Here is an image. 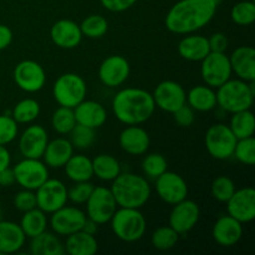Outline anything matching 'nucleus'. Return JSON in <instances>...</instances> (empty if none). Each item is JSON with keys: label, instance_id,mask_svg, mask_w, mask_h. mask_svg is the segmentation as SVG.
Segmentation results:
<instances>
[{"label": "nucleus", "instance_id": "38", "mask_svg": "<svg viewBox=\"0 0 255 255\" xmlns=\"http://www.w3.org/2000/svg\"><path fill=\"white\" fill-rule=\"evenodd\" d=\"M179 241V234L171 226L159 227L152 233L151 243L158 251H169L174 248Z\"/></svg>", "mask_w": 255, "mask_h": 255}, {"label": "nucleus", "instance_id": "30", "mask_svg": "<svg viewBox=\"0 0 255 255\" xmlns=\"http://www.w3.org/2000/svg\"><path fill=\"white\" fill-rule=\"evenodd\" d=\"M30 253L34 255H62L65 253V247L59 236L45 231L31 238Z\"/></svg>", "mask_w": 255, "mask_h": 255}, {"label": "nucleus", "instance_id": "18", "mask_svg": "<svg viewBox=\"0 0 255 255\" xmlns=\"http://www.w3.org/2000/svg\"><path fill=\"white\" fill-rule=\"evenodd\" d=\"M227 211L231 217L242 224L251 223L255 218V189L252 187L236 189L227 202Z\"/></svg>", "mask_w": 255, "mask_h": 255}, {"label": "nucleus", "instance_id": "24", "mask_svg": "<svg viewBox=\"0 0 255 255\" xmlns=\"http://www.w3.org/2000/svg\"><path fill=\"white\" fill-rule=\"evenodd\" d=\"M232 71L244 81L255 80V50L252 46H239L229 56Z\"/></svg>", "mask_w": 255, "mask_h": 255}, {"label": "nucleus", "instance_id": "10", "mask_svg": "<svg viewBox=\"0 0 255 255\" xmlns=\"http://www.w3.org/2000/svg\"><path fill=\"white\" fill-rule=\"evenodd\" d=\"M15 176V183L21 188L36 191L47 178L49 167L40 161V158H24L17 162L12 168Z\"/></svg>", "mask_w": 255, "mask_h": 255}, {"label": "nucleus", "instance_id": "37", "mask_svg": "<svg viewBox=\"0 0 255 255\" xmlns=\"http://www.w3.org/2000/svg\"><path fill=\"white\" fill-rule=\"evenodd\" d=\"M75 125H76V119H75L74 109L60 106L52 114L51 126L54 131L59 134H62V136L69 134Z\"/></svg>", "mask_w": 255, "mask_h": 255}, {"label": "nucleus", "instance_id": "32", "mask_svg": "<svg viewBox=\"0 0 255 255\" xmlns=\"http://www.w3.org/2000/svg\"><path fill=\"white\" fill-rule=\"evenodd\" d=\"M94 176L105 182H112L122 172L119 159L111 154H99L92 159Z\"/></svg>", "mask_w": 255, "mask_h": 255}, {"label": "nucleus", "instance_id": "42", "mask_svg": "<svg viewBox=\"0 0 255 255\" xmlns=\"http://www.w3.org/2000/svg\"><path fill=\"white\" fill-rule=\"evenodd\" d=\"M236 184L229 177L221 176L217 177L211 186L212 196L214 199H217L221 203H227L229 201L233 193L236 192Z\"/></svg>", "mask_w": 255, "mask_h": 255}, {"label": "nucleus", "instance_id": "54", "mask_svg": "<svg viewBox=\"0 0 255 255\" xmlns=\"http://www.w3.org/2000/svg\"><path fill=\"white\" fill-rule=\"evenodd\" d=\"M2 219V213H1V211H0V221H1Z\"/></svg>", "mask_w": 255, "mask_h": 255}, {"label": "nucleus", "instance_id": "9", "mask_svg": "<svg viewBox=\"0 0 255 255\" xmlns=\"http://www.w3.org/2000/svg\"><path fill=\"white\" fill-rule=\"evenodd\" d=\"M201 62L202 79L204 84L213 89H218L228 81L233 74L229 56H227L226 52L211 51Z\"/></svg>", "mask_w": 255, "mask_h": 255}, {"label": "nucleus", "instance_id": "6", "mask_svg": "<svg viewBox=\"0 0 255 255\" xmlns=\"http://www.w3.org/2000/svg\"><path fill=\"white\" fill-rule=\"evenodd\" d=\"M87 94L86 81L80 75L66 72L59 76L52 87L54 99L60 106L74 109L84 101Z\"/></svg>", "mask_w": 255, "mask_h": 255}, {"label": "nucleus", "instance_id": "28", "mask_svg": "<svg viewBox=\"0 0 255 255\" xmlns=\"http://www.w3.org/2000/svg\"><path fill=\"white\" fill-rule=\"evenodd\" d=\"M65 252L70 255H94L99 251V242L94 234L81 231L66 237Z\"/></svg>", "mask_w": 255, "mask_h": 255}, {"label": "nucleus", "instance_id": "45", "mask_svg": "<svg viewBox=\"0 0 255 255\" xmlns=\"http://www.w3.org/2000/svg\"><path fill=\"white\" fill-rule=\"evenodd\" d=\"M94 191V184L86 182H76L70 189H67L69 201L75 204H85Z\"/></svg>", "mask_w": 255, "mask_h": 255}, {"label": "nucleus", "instance_id": "3", "mask_svg": "<svg viewBox=\"0 0 255 255\" xmlns=\"http://www.w3.org/2000/svg\"><path fill=\"white\" fill-rule=\"evenodd\" d=\"M111 192L117 206L121 208H142L151 197V186L143 176L139 174L120 173L112 181Z\"/></svg>", "mask_w": 255, "mask_h": 255}, {"label": "nucleus", "instance_id": "39", "mask_svg": "<svg viewBox=\"0 0 255 255\" xmlns=\"http://www.w3.org/2000/svg\"><path fill=\"white\" fill-rule=\"evenodd\" d=\"M231 19L234 24L241 26H248L255 20V4L251 0L239 1L232 7Z\"/></svg>", "mask_w": 255, "mask_h": 255}, {"label": "nucleus", "instance_id": "40", "mask_svg": "<svg viewBox=\"0 0 255 255\" xmlns=\"http://www.w3.org/2000/svg\"><path fill=\"white\" fill-rule=\"evenodd\" d=\"M70 142L74 146V148L77 149H86L92 146L95 142L96 134H95V129L91 127L84 126V125L76 124L74 128L70 132Z\"/></svg>", "mask_w": 255, "mask_h": 255}, {"label": "nucleus", "instance_id": "17", "mask_svg": "<svg viewBox=\"0 0 255 255\" xmlns=\"http://www.w3.org/2000/svg\"><path fill=\"white\" fill-rule=\"evenodd\" d=\"M129 72H131V66L126 57L121 55H111L100 65L99 79L105 86L115 89L126 82Z\"/></svg>", "mask_w": 255, "mask_h": 255}, {"label": "nucleus", "instance_id": "21", "mask_svg": "<svg viewBox=\"0 0 255 255\" xmlns=\"http://www.w3.org/2000/svg\"><path fill=\"white\" fill-rule=\"evenodd\" d=\"M212 236L216 243H218L221 247L229 248L238 244L243 237V224L229 214L222 216L214 223Z\"/></svg>", "mask_w": 255, "mask_h": 255}, {"label": "nucleus", "instance_id": "36", "mask_svg": "<svg viewBox=\"0 0 255 255\" xmlns=\"http://www.w3.org/2000/svg\"><path fill=\"white\" fill-rule=\"evenodd\" d=\"M80 29H81L84 36L89 37V39H100L109 31V21L102 15L92 14L82 20V22L80 24Z\"/></svg>", "mask_w": 255, "mask_h": 255}, {"label": "nucleus", "instance_id": "11", "mask_svg": "<svg viewBox=\"0 0 255 255\" xmlns=\"http://www.w3.org/2000/svg\"><path fill=\"white\" fill-rule=\"evenodd\" d=\"M36 207L46 214L54 213L61 207L66 206L69 197L67 188L60 179L47 178L39 188L35 191Z\"/></svg>", "mask_w": 255, "mask_h": 255}, {"label": "nucleus", "instance_id": "22", "mask_svg": "<svg viewBox=\"0 0 255 255\" xmlns=\"http://www.w3.org/2000/svg\"><path fill=\"white\" fill-rule=\"evenodd\" d=\"M50 37L52 42L61 49H75L80 45L84 35L77 22L69 19H61L51 26Z\"/></svg>", "mask_w": 255, "mask_h": 255}, {"label": "nucleus", "instance_id": "15", "mask_svg": "<svg viewBox=\"0 0 255 255\" xmlns=\"http://www.w3.org/2000/svg\"><path fill=\"white\" fill-rule=\"evenodd\" d=\"M154 181H156L157 194L164 203L174 206L188 196V186L186 179L176 172H163Z\"/></svg>", "mask_w": 255, "mask_h": 255}, {"label": "nucleus", "instance_id": "53", "mask_svg": "<svg viewBox=\"0 0 255 255\" xmlns=\"http://www.w3.org/2000/svg\"><path fill=\"white\" fill-rule=\"evenodd\" d=\"M82 231L86 232V233L89 234H96L97 231H99V224L96 223V222L91 221L90 218L86 219V222H85L84 227H82Z\"/></svg>", "mask_w": 255, "mask_h": 255}, {"label": "nucleus", "instance_id": "41", "mask_svg": "<svg viewBox=\"0 0 255 255\" xmlns=\"http://www.w3.org/2000/svg\"><path fill=\"white\" fill-rule=\"evenodd\" d=\"M142 171L144 176L156 179L168 168L166 158L161 153H149L142 161Z\"/></svg>", "mask_w": 255, "mask_h": 255}, {"label": "nucleus", "instance_id": "50", "mask_svg": "<svg viewBox=\"0 0 255 255\" xmlns=\"http://www.w3.org/2000/svg\"><path fill=\"white\" fill-rule=\"evenodd\" d=\"M12 42V31L6 25L0 24V51L10 46Z\"/></svg>", "mask_w": 255, "mask_h": 255}, {"label": "nucleus", "instance_id": "8", "mask_svg": "<svg viewBox=\"0 0 255 255\" xmlns=\"http://www.w3.org/2000/svg\"><path fill=\"white\" fill-rule=\"evenodd\" d=\"M86 217L99 226L111 221L117 209V203L111 189L106 187H94L91 196L86 201Z\"/></svg>", "mask_w": 255, "mask_h": 255}, {"label": "nucleus", "instance_id": "49", "mask_svg": "<svg viewBox=\"0 0 255 255\" xmlns=\"http://www.w3.org/2000/svg\"><path fill=\"white\" fill-rule=\"evenodd\" d=\"M209 47L213 52H226L228 49V37L223 32H214L208 39Z\"/></svg>", "mask_w": 255, "mask_h": 255}, {"label": "nucleus", "instance_id": "16", "mask_svg": "<svg viewBox=\"0 0 255 255\" xmlns=\"http://www.w3.org/2000/svg\"><path fill=\"white\" fill-rule=\"evenodd\" d=\"M201 218V209L196 202L191 199H183L172 208L169 214V226L179 234H187L198 223Z\"/></svg>", "mask_w": 255, "mask_h": 255}, {"label": "nucleus", "instance_id": "14", "mask_svg": "<svg viewBox=\"0 0 255 255\" xmlns=\"http://www.w3.org/2000/svg\"><path fill=\"white\" fill-rule=\"evenodd\" d=\"M86 219V213L80 208L64 206L51 213L50 227L56 236L67 237L75 232L81 231Z\"/></svg>", "mask_w": 255, "mask_h": 255}, {"label": "nucleus", "instance_id": "7", "mask_svg": "<svg viewBox=\"0 0 255 255\" xmlns=\"http://www.w3.org/2000/svg\"><path fill=\"white\" fill-rule=\"evenodd\" d=\"M237 137L234 136L228 125L216 124L207 129L206 148L213 158L224 161L233 157L237 144Z\"/></svg>", "mask_w": 255, "mask_h": 255}, {"label": "nucleus", "instance_id": "51", "mask_svg": "<svg viewBox=\"0 0 255 255\" xmlns=\"http://www.w3.org/2000/svg\"><path fill=\"white\" fill-rule=\"evenodd\" d=\"M15 183V176H14V171L10 167H6V168L1 169L0 171V187H6L12 186Z\"/></svg>", "mask_w": 255, "mask_h": 255}, {"label": "nucleus", "instance_id": "48", "mask_svg": "<svg viewBox=\"0 0 255 255\" xmlns=\"http://www.w3.org/2000/svg\"><path fill=\"white\" fill-rule=\"evenodd\" d=\"M102 6L111 12H122L133 6L137 0H100Z\"/></svg>", "mask_w": 255, "mask_h": 255}, {"label": "nucleus", "instance_id": "52", "mask_svg": "<svg viewBox=\"0 0 255 255\" xmlns=\"http://www.w3.org/2000/svg\"><path fill=\"white\" fill-rule=\"evenodd\" d=\"M10 163H11V156H10L9 149L0 144V171L10 167Z\"/></svg>", "mask_w": 255, "mask_h": 255}, {"label": "nucleus", "instance_id": "43", "mask_svg": "<svg viewBox=\"0 0 255 255\" xmlns=\"http://www.w3.org/2000/svg\"><path fill=\"white\" fill-rule=\"evenodd\" d=\"M233 156L241 163L246 166H253L255 163V139L254 137L241 138L237 141Z\"/></svg>", "mask_w": 255, "mask_h": 255}, {"label": "nucleus", "instance_id": "13", "mask_svg": "<svg viewBox=\"0 0 255 255\" xmlns=\"http://www.w3.org/2000/svg\"><path fill=\"white\" fill-rule=\"evenodd\" d=\"M152 97L156 107L168 114H173L176 110L187 104L186 90L181 84L172 80L159 82L154 89Z\"/></svg>", "mask_w": 255, "mask_h": 255}, {"label": "nucleus", "instance_id": "47", "mask_svg": "<svg viewBox=\"0 0 255 255\" xmlns=\"http://www.w3.org/2000/svg\"><path fill=\"white\" fill-rule=\"evenodd\" d=\"M173 119L176 121V124L179 127H189L193 125L194 120H196V115H194V110L192 107H189L188 105H183L182 107H179L178 110L173 112Z\"/></svg>", "mask_w": 255, "mask_h": 255}, {"label": "nucleus", "instance_id": "23", "mask_svg": "<svg viewBox=\"0 0 255 255\" xmlns=\"http://www.w3.org/2000/svg\"><path fill=\"white\" fill-rule=\"evenodd\" d=\"M76 124L91 127L96 129L104 126L107 120L106 109L100 102L94 100H84L76 107H74Z\"/></svg>", "mask_w": 255, "mask_h": 255}, {"label": "nucleus", "instance_id": "29", "mask_svg": "<svg viewBox=\"0 0 255 255\" xmlns=\"http://www.w3.org/2000/svg\"><path fill=\"white\" fill-rule=\"evenodd\" d=\"M187 105L198 112H208L217 107V95L208 85H197L187 92Z\"/></svg>", "mask_w": 255, "mask_h": 255}, {"label": "nucleus", "instance_id": "12", "mask_svg": "<svg viewBox=\"0 0 255 255\" xmlns=\"http://www.w3.org/2000/svg\"><path fill=\"white\" fill-rule=\"evenodd\" d=\"M12 76L16 86L27 94L39 92L46 84V72L44 67L34 60L20 61L15 66Z\"/></svg>", "mask_w": 255, "mask_h": 255}, {"label": "nucleus", "instance_id": "26", "mask_svg": "<svg viewBox=\"0 0 255 255\" xmlns=\"http://www.w3.org/2000/svg\"><path fill=\"white\" fill-rule=\"evenodd\" d=\"M26 237L20 224L0 221V254L17 253L24 247Z\"/></svg>", "mask_w": 255, "mask_h": 255}, {"label": "nucleus", "instance_id": "20", "mask_svg": "<svg viewBox=\"0 0 255 255\" xmlns=\"http://www.w3.org/2000/svg\"><path fill=\"white\" fill-rule=\"evenodd\" d=\"M119 142L121 148L131 156H142L148 151L151 144L148 132L139 125H129L122 129Z\"/></svg>", "mask_w": 255, "mask_h": 255}, {"label": "nucleus", "instance_id": "46", "mask_svg": "<svg viewBox=\"0 0 255 255\" xmlns=\"http://www.w3.org/2000/svg\"><path fill=\"white\" fill-rule=\"evenodd\" d=\"M14 206L17 211L20 212H27L30 209L36 208V196H35V191H30V189H24L17 192L14 197Z\"/></svg>", "mask_w": 255, "mask_h": 255}, {"label": "nucleus", "instance_id": "33", "mask_svg": "<svg viewBox=\"0 0 255 255\" xmlns=\"http://www.w3.org/2000/svg\"><path fill=\"white\" fill-rule=\"evenodd\" d=\"M47 226H49V221H47L46 213L37 207L24 212V216L20 221V227H21L25 237L30 239L46 231Z\"/></svg>", "mask_w": 255, "mask_h": 255}, {"label": "nucleus", "instance_id": "19", "mask_svg": "<svg viewBox=\"0 0 255 255\" xmlns=\"http://www.w3.org/2000/svg\"><path fill=\"white\" fill-rule=\"evenodd\" d=\"M47 142L46 129L40 125H31L24 129L19 138L20 153L24 158H41Z\"/></svg>", "mask_w": 255, "mask_h": 255}, {"label": "nucleus", "instance_id": "27", "mask_svg": "<svg viewBox=\"0 0 255 255\" xmlns=\"http://www.w3.org/2000/svg\"><path fill=\"white\" fill-rule=\"evenodd\" d=\"M211 52L208 37L197 34H188L179 41L178 54L187 61H202Z\"/></svg>", "mask_w": 255, "mask_h": 255}, {"label": "nucleus", "instance_id": "44", "mask_svg": "<svg viewBox=\"0 0 255 255\" xmlns=\"http://www.w3.org/2000/svg\"><path fill=\"white\" fill-rule=\"evenodd\" d=\"M19 133L17 122L11 115H0V144L6 146L16 138Z\"/></svg>", "mask_w": 255, "mask_h": 255}, {"label": "nucleus", "instance_id": "25", "mask_svg": "<svg viewBox=\"0 0 255 255\" xmlns=\"http://www.w3.org/2000/svg\"><path fill=\"white\" fill-rule=\"evenodd\" d=\"M72 154H74V146L70 139L57 137L47 142L41 158L50 168H62Z\"/></svg>", "mask_w": 255, "mask_h": 255}, {"label": "nucleus", "instance_id": "5", "mask_svg": "<svg viewBox=\"0 0 255 255\" xmlns=\"http://www.w3.org/2000/svg\"><path fill=\"white\" fill-rule=\"evenodd\" d=\"M111 229L115 236L126 243H134L143 238L147 231V221L137 208L116 209L112 216Z\"/></svg>", "mask_w": 255, "mask_h": 255}, {"label": "nucleus", "instance_id": "35", "mask_svg": "<svg viewBox=\"0 0 255 255\" xmlns=\"http://www.w3.org/2000/svg\"><path fill=\"white\" fill-rule=\"evenodd\" d=\"M40 104L35 99H24L17 102L12 109L11 117L17 122V125L31 124L39 117Z\"/></svg>", "mask_w": 255, "mask_h": 255}, {"label": "nucleus", "instance_id": "2", "mask_svg": "<svg viewBox=\"0 0 255 255\" xmlns=\"http://www.w3.org/2000/svg\"><path fill=\"white\" fill-rule=\"evenodd\" d=\"M156 110L153 97L148 91L139 87H126L115 95L112 111L126 126L141 125L148 121Z\"/></svg>", "mask_w": 255, "mask_h": 255}, {"label": "nucleus", "instance_id": "1", "mask_svg": "<svg viewBox=\"0 0 255 255\" xmlns=\"http://www.w3.org/2000/svg\"><path fill=\"white\" fill-rule=\"evenodd\" d=\"M217 7L218 0H179L168 10L164 24L173 34H193L212 21Z\"/></svg>", "mask_w": 255, "mask_h": 255}, {"label": "nucleus", "instance_id": "34", "mask_svg": "<svg viewBox=\"0 0 255 255\" xmlns=\"http://www.w3.org/2000/svg\"><path fill=\"white\" fill-rule=\"evenodd\" d=\"M228 126L234 136L237 137V139L253 137L255 132V119L253 112L249 109L232 114V119Z\"/></svg>", "mask_w": 255, "mask_h": 255}, {"label": "nucleus", "instance_id": "31", "mask_svg": "<svg viewBox=\"0 0 255 255\" xmlns=\"http://www.w3.org/2000/svg\"><path fill=\"white\" fill-rule=\"evenodd\" d=\"M64 168L67 178L74 183L90 181L94 177L92 159L84 156V154H72L64 166Z\"/></svg>", "mask_w": 255, "mask_h": 255}, {"label": "nucleus", "instance_id": "4", "mask_svg": "<svg viewBox=\"0 0 255 255\" xmlns=\"http://www.w3.org/2000/svg\"><path fill=\"white\" fill-rule=\"evenodd\" d=\"M217 106L229 114L252 109L255 97L254 81L229 79L217 89Z\"/></svg>", "mask_w": 255, "mask_h": 255}]
</instances>
